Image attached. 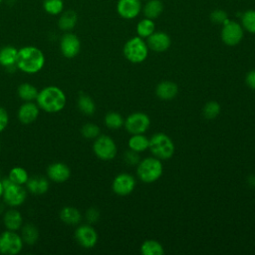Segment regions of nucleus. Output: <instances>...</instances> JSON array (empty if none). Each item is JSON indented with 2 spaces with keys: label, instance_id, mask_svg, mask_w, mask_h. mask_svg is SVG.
<instances>
[{
  "label": "nucleus",
  "instance_id": "obj_28",
  "mask_svg": "<svg viewBox=\"0 0 255 255\" xmlns=\"http://www.w3.org/2000/svg\"><path fill=\"white\" fill-rule=\"evenodd\" d=\"M17 93H18L19 98L22 101L33 102V101H36L39 91L37 90V88L34 85L29 84V83H23L18 87Z\"/></svg>",
  "mask_w": 255,
  "mask_h": 255
},
{
  "label": "nucleus",
  "instance_id": "obj_40",
  "mask_svg": "<svg viewBox=\"0 0 255 255\" xmlns=\"http://www.w3.org/2000/svg\"><path fill=\"white\" fill-rule=\"evenodd\" d=\"M9 124V116L4 108L0 107V132H2Z\"/></svg>",
  "mask_w": 255,
  "mask_h": 255
},
{
  "label": "nucleus",
  "instance_id": "obj_3",
  "mask_svg": "<svg viewBox=\"0 0 255 255\" xmlns=\"http://www.w3.org/2000/svg\"><path fill=\"white\" fill-rule=\"evenodd\" d=\"M163 172V165L160 159L155 156L144 157L136 165V175L144 183H152L160 178Z\"/></svg>",
  "mask_w": 255,
  "mask_h": 255
},
{
  "label": "nucleus",
  "instance_id": "obj_44",
  "mask_svg": "<svg viewBox=\"0 0 255 255\" xmlns=\"http://www.w3.org/2000/svg\"><path fill=\"white\" fill-rule=\"evenodd\" d=\"M3 191H4V188H3V185H2V181L0 180V197H2Z\"/></svg>",
  "mask_w": 255,
  "mask_h": 255
},
{
  "label": "nucleus",
  "instance_id": "obj_10",
  "mask_svg": "<svg viewBox=\"0 0 255 255\" xmlns=\"http://www.w3.org/2000/svg\"><path fill=\"white\" fill-rule=\"evenodd\" d=\"M75 239L80 246L91 249L98 243V233L91 224H83L77 227L75 231Z\"/></svg>",
  "mask_w": 255,
  "mask_h": 255
},
{
  "label": "nucleus",
  "instance_id": "obj_29",
  "mask_svg": "<svg viewBox=\"0 0 255 255\" xmlns=\"http://www.w3.org/2000/svg\"><path fill=\"white\" fill-rule=\"evenodd\" d=\"M140 253L142 255H162L164 253V249L158 241L147 239L141 243Z\"/></svg>",
  "mask_w": 255,
  "mask_h": 255
},
{
  "label": "nucleus",
  "instance_id": "obj_8",
  "mask_svg": "<svg viewBox=\"0 0 255 255\" xmlns=\"http://www.w3.org/2000/svg\"><path fill=\"white\" fill-rule=\"evenodd\" d=\"M221 40L227 46L238 45L244 37V29L240 23L227 20L221 29Z\"/></svg>",
  "mask_w": 255,
  "mask_h": 255
},
{
  "label": "nucleus",
  "instance_id": "obj_17",
  "mask_svg": "<svg viewBox=\"0 0 255 255\" xmlns=\"http://www.w3.org/2000/svg\"><path fill=\"white\" fill-rule=\"evenodd\" d=\"M47 175L50 180L56 183H62L70 178L71 169L64 162H54L48 166Z\"/></svg>",
  "mask_w": 255,
  "mask_h": 255
},
{
  "label": "nucleus",
  "instance_id": "obj_12",
  "mask_svg": "<svg viewBox=\"0 0 255 255\" xmlns=\"http://www.w3.org/2000/svg\"><path fill=\"white\" fill-rule=\"evenodd\" d=\"M2 197L6 205L10 207H17L22 205L26 200L27 191L23 187V185L12 183L6 188H4Z\"/></svg>",
  "mask_w": 255,
  "mask_h": 255
},
{
  "label": "nucleus",
  "instance_id": "obj_16",
  "mask_svg": "<svg viewBox=\"0 0 255 255\" xmlns=\"http://www.w3.org/2000/svg\"><path fill=\"white\" fill-rule=\"evenodd\" d=\"M40 114V108L37 104L33 102H24L18 110V120L24 125H29L34 123Z\"/></svg>",
  "mask_w": 255,
  "mask_h": 255
},
{
  "label": "nucleus",
  "instance_id": "obj_30",
  "mask_svg": "<svg viewBox=\"0 0 255 255\" xmlns=\"http://www.w3.org/2000/svg\"><path fill=\"white\" fill-rule=\"evenodd\" d=\"M135 30L138 37L146 39L155 31V23L151 19L143 18L136 24Z\"/></svg>",
  "mask_w": 255,
  "mask_h": 255
},
{
  "label": "nucleus",
  "instance_id": "obj_20",
  "mask_svg": "<svg viewBox=\"0 0 255 255\" xmlns=\"http://www.w3.org/2000/svg\"><path fill=\"white\" fill-rule=\"evenodd\" d=\"M78 23V14L74 10H64L58 19V27L64 32H71Z\"/></svg>",
  "mask_w": 255,
  "mask_h": 255
},
{
  "label": "nucleus",
  "instance_id": "obj_19",
  "mask_svg": "<svg viewBox=\"0 0 255 255\" xmlns=\"http://www.w3.org/2000/svg\"><path fill=\"white\" fill-rule=\"evenodd\" d=\"M178 93V87L171 81H162L157 84L155 88V95L162 101H169L176 97Z\"/></svg>",
  "mask_w": 255,
  "mask_h": 255
},
{
  "label": "nucleus",
  "instance_id": "obj_21",
  "mask_svg": "<svg viewBox=\"0 0 255 255\" xmlns=\"http://www.w3.org/2000/svg\"><path fill=\"white\" fill-rule=\"evenodd\" d=\"M18 56V49L14 46L6 45L0 49V65L7 69L15 68Z\"/></svg>",
  "mask_w": 255,
  "mask_h": 255
},
{
  "label": "nucleus",
  "instance_id": "obj_42",
  "mask_svg": "<svg viewBox=\"0 0 255 255\" xmlns=\"http://www.w3.org/2000/svg\"><path fill=\"white\" fill-rule=\"evenodd\" d=\"M248 184L252 187H255V174H251L248 177Z\"/></svg>",
  "mask_w": 255,
  "mask_h": 255
},
{
  "label": "nucleus",
  "instance_id": "obj_7",
  "mask_svg": "<svg viewBox=\"0 0 255 255\" xmlns=\"http://www.w3.org/2000/svg\"><path fill=\"white\" fill-rule=\"evenodd\" d=\"M24 241L16 231L6 230L0 233V253L4 255H16L23 249Z\"/></svg>",
  "mask_w": 255,
  "mask_h": 255
},
{
  "label": "nucleus",
  "instance_id": "obj_33",
  "mask_svg": "<svg viewBox=\"0 0 255 255\" xmlns=\"http://www.w3.org/2000/svg\"><path fill=\"white\" fill-rule=\"evenodd\" d=\"M241 26L251 34H255V10L248 9L241 14Z\"/></svg>",
  "mask_w": 255,
  "mask_h": 255
},
{
  "label": "nucleus",
  "instance_id": "obj_34",
  "mask_svg": "<svg viewBox=\"0 0 255 255\" xmlns=\"http://www.w3.org/2000/svg\"><path fill=\"white\" fill-rule=\"evenodd\" d=\"M105 125L111 129H119L124 126L125 119L117 112H110L105 116Z\"/></svg>",
  "mask_w": 255,
  "mask_h": 255
},
{
  "label": "nucleus",
  "instance_id": "obj_18",
  "mask_svg": "<svg viewBox=\"0 0 255 255\" xmlns=\"http://www.w3.org/2000/svg\"><path fill=\"white\" fill-rule=\"evenodd\" d=\"M3 223L7 230L17 231L21 229L23 225V216L19 210H17L15 207H12L4 212Z\"/></svg>",
  "mask_w": 255,
  "mask_h": 255
},
{
  "label": "nucleus",
  "instance_id": "obj_14",
  "mask_svg": "<svg viewBox=\"0 0 255 255\" xmlns=\"http://www.w3.org/2000/svg\"><path fill=\"white\" fill-rule=\"evenodd\" d=\"M146 44L149 50L156 53H162L169 49L171 39L165 32L154 31L149 37L146 38Z\"/></svg>",
  "mask_w": 255,
  "mask_h": 255
},
{
  "label": "nucleus",
  "instance_id": "obj_39",
  "mask_svg": "<svg viewBox=\"0 0 255 255\" xmlns=\"http://www.w3.org/2000/svg\"><path fill=\"white\" fill-rule=\"evenodd\" d=\"M85 217H86V220H87L90 224L96 223V222L100 219V211H99L96 207H90V208L86 211Z\"/></svg>",
  "mask_w": 255,
  "mask_h": 255
},
{
  "label": "nucleus",
  "instance_id": "obj_37",
  "mask_svg": "<svg viewBox=\"0 0 255 255\" xmlns=\"http://www.w3.org/2000/svg\"><path fill=\"white\" fill-rule=\"evenodd\" d=\"M210 20L215 24L223 25L228 20V15L222 9H215L210 13Z\"/></svg>",
  "mask_w": 255,
  "mask_h": 255
},
{
  "label": "nucleus",
  "instance_id": "obj_9",
  "mask_svg": "<svg viewBox=\"0 0 255 255\" xmlns=\"http://www.w3.org/2000/svg\"><path fill=\"white\" fill-rule=\"evenodd\" d=\"M124 126L126 130L130 134L144 133L150 126V119L142 112H135L125 119Z\"/></svg>",
  "mask_w": 255,
  "mask_h": 255
},
{
  "label": "nucleus",
  "instance_id": "obj_23",
  "mask_svg": "<svg viewBox=\"0 0 255 255\" xmlns=\"http://www.w3.org/2000/svg\"><path fill=\"white\" fill-rule=\"evenodd\" d=\"M60 219L67 225H77L82 220V214L76 207L65 206L60 211Z\"/></svg>",
  "mask_w": 255,
  "mask_h": 255
},
{
  "label": "nucleus",
  "instance_id": "obj_25",
  "mask_svg": "<svg viewBox=\"0 0 255 255\" xmlns=\"http://www.w3.org/2000/svg\"><path fill=\"white\" fill-rule=\"evenodd\" d=\"M21 237L24 243L28 245L35 244L39 239V230L38 228L32 223L23 224L21 227Z\"/></svg>",
  "mask_w": 255,
  "mask_h": 255
},
{
  "label": "nucleus",
  "instance_id": "obj_13",
  "mask_svg": "<svg viewBox=\"0 0 255 255\" xmlns=\"http://www.w3.org/2000/svg\"><path fill=\"white\" fill-rule=\"evenodd\" d=\"M135 187L134 177L127 172L119 173L112 182L113 191L120 196H127L130 194Z\"/></svg>",
  "mask_w": 255,
  "mask_h": 255
},
{
  "label": "nucleus",
  "instance_id": "obj_22",
  "mask_svg": "<svg viewBox=\"0 0 255 255\" xmlns=\"http://www.w3.org/2000/svg\"><path fill=\"white\" fill-rule=\"evenodd\" d=\"M26 186L28 191L32 194L40 195L45 194L48 191L50 184L47 178L42 176H35L28 179V181L26 182Z\"/></svg>",
  "mask_w": 255,
  "mask_h": 255
},
{
  "label": "nucleus",
  "instance_id": "obj_35",
  "mask_svg": "<svg viewBox=\"0 0 255 255\" xmlns=\"http://www.w3.org/2000/svg\"><path fill=\"white\" fill-rule=\"evenodd\" d=\"M220 105L216 101H209L207 102L203 109H202V115L207 120H213L220 114Z\"/></svg>",
  "mask_w": 255,
  "mask_h": 255
},
{
  "label": "nucleus",
  "instance_id": "obj_36",
  "mask_svg": "<svg viewBox=\"0 0 255 255\" xmlns=\"http://www.w3.org/2000/svg\"><path fill=\"white\" fill-rule=\"evenodd\" d=\"M81 133L85 138L88 139H95L101 133V129L98 125L93 123L85 124L81 128Z\"/></svg>",
  "mask_w": 255,
  "mask_h": 255
},
{
  "label": "nucleus",
  "instance_id": "obj_32",
  "mask_svg": "<svg viewBox=\"0 0 255 255\" xmlns=\"http://www.w3.org/2000/svg\"><path fill=\"white\" fill-rule=\"evenodd\" d=\"M8 177L13 183L18 185L26 184V182L29 179L27 170L21 166H14L13 168H11Z\"/></svg>",
  "mask_w": 255,
  "mask_h": 255
},
{
  "label": "nucleus",
  "instance_id": "obj_43",
  "mask_svg": "<svg viewBox=\"0 0 255 255\" xmlns=\"http://www.w3.org/2000/svg\"><path fill=\"white\" fill-rule=\"evenodd\" d=\"M4 209H5V204L0 202V214H2L4 212Z\"/></svg>",
  "mask_w": 255,
  "mask_h": 255
},
{
  "label": "nucleus",
  "instance_id": "obj_1",
  "mask_svg": "<svg viewBox=\"0 0 255 255\" xmlns=\"http://www.w3.org/2000/svg\"><path fill=\"white\" fill-rule=\"evenodd\" d=\"M45 65V55L36 46H25L18 50L16 68L25 74L40 72Z\"/></svg>",
  "mask_w": 255,
  "mask_h": 255
},
{
  "label": "nucleus",
  "instance_id": "obj_15",
  "mask_svg": "<svg viewBox=\"0 0 255 255\" xmlns=\"http://www.w3.org/2000/svg\"><path fill=\"white\" fill-rule=\"evenodd\" d=\"M140 10V0H119L117 3L118 14L126 20H130L137 17Z\"/></svg>",
  "mask_w": 255,
  "mask_h": 255
},
{
  "label": "nucleus",
  "instance_id": "obj_38",
  "mask_svg": "<svg viewBox=\"0 0 255 255\" xmlns=\"http://www.w3.org/2000/svg\"><path fill=\"white\" fill-rule=\"evenodd\" d=\"M124 160L127 164L128 165H137V163L140 160L139 154L136 151H133L131 149H128L126 150V152L124 153Z\"/></svg>",
  "mask_w": 255,
  "mask_h": 255
},
{
  "label": "nucleus",
  "instance_id": "obj_27",
  "mask_svg": "<svg viewBox=\"0 0 255 255\" xmlns=\"http://www.w3.org/2000/svg\"><path fill=\"white\" fill-rule=\"evenodd\" d=\"M163 11V3L160 0H148L143 6V15L145 18L154 20Z\"/></svg>",
  "mask_w": 255,
  "mask_h": 255
},
{
  "label": "nucleus",
  "instance_id": "obj_41",
  "mask_svg": "<svg viewBox=\"0 0 255 255\" xmlns=\"http://www.w3.org/2000/svg\"><path fill=\"white\" fill-rule=\"evenodd\" d=\"M245 83L250 89L255 90V69L251 70L247 73V75L245 77Z\"/></svg>",
  "mask_w": 255,
  "mask_h": 255
},
{
  "label": "nucleus",
  "instance_id": "obj_4",
  "mask_svg": "<svg viewBox=\"0 0 255 255\" xmlns=\"http://www.w3.org/2000/svg\"><path fill=\"white\" fill-rule=\"evenodd\" d=\"M148 149L151 154L160 160L172 157L175 147L172 139L164 132H156L149 138Z\"/></svg>",
  "mask_w": 255,
  "mask_h": 255
},
{
  "label": "nucleus",
  "instance_id": "obj_24",
  "mask_svg": "<svg viewBox=\"0 0 255 255\" xmlns=\"http://www.w3.org/2000/svg\"><path fill=\"white\" fill-rule=\"evenodd\" d=\"M148 144L149 138H147L143 133L131 134V136L128 140V148L138 153L146 150L148 148Z\"/></svg>",
  "mask_w": 255,
  "mask_h": 255
},
{
  "label": "nucleus",
  "instance_id": "obj_11",
  "mask_svg": "<svg viewBox=\"0 0 255 255\" xmlns=\"http://www.w3.org/2000/svg\"><path fill=\"white\" fill-rule=\"evenodd\" d=\"M60 51L67 59L75 58L81 51L80 38L72 32H66L60 40Z\"/></svg>",
  "mask_w": 255,
  "mask_h": 255
},
{
  "label": "nucleus",
  "instance_id": "obj_46",
  "mask_svg": "<svg viewBox=\"0 0 255 255\" xmlns=\"http://www.w3.org/2000/svg\"><path fill=\"white\" fill-rule=\"evenodd\" d=\"M0 148H1V143H0Z\"/></svg>",
  "mask_w": 255,
  "mask_h": 255
},
{
  "label": "nucleus",
  "instance_id": "obj_6",
  "mask_svg": "<svg viewBox=\"0 0 255 255\" xmlns=\"http://www.w3.org/2000/svg\"><path fill=\"white\" fill-rule=\"evenodd\" d=\"M93 151L96 156L102 160H112L117 155V144L115 140L106 134H100L95 138L93 143Z\"/></svg>",
  "mask_w": 255,
  "mask_h": 255
},
{
  "label": "nucleus",
  "instance_id": "obj_26",
  "mask_svg": "<svg viewBox=\"0 0 255 255\" xmlns=\"http://www.w3.org/2000/svg\"><path fill=\"white\" fill-rule=\"evenodd\" d=\"M78 109L86 116H92L96 112V104L94 100L87 94H80L77 101Z\"/></svg>",
  "mask_w": 255,
  "mask_h": 255
},
{
  "label": "nucleus",
  "instance_id": "obj_45",
  "mask_svg": "<svg viewBox=\"0 0 255 255\" xmlns=\"http://www.w3.org/2000/svg\"><path fill=\"white\" fill-rule=\"evenodd\" d=\"M3 1H4V0H0V4H2V3H3Z\"/></svg>",
  "mask_w": 255,
  "mask_h": 255
},
{
  "label": "nucleus",
  "instance_id": "obj_5",
  "mask_svg": "<svg viewBox=\"0 0 255 255\" xmlns=\"http://www.w3.org/2000/svg\"><path fill=\"white\" fill-rule=\"evenodd\" d=\"M148 51L149 49L146 42L138 36L128 39L123 48L125 58L132 64L144 62L148 56Z\"/></svg>",
  "mask_w": 255,
  "mask_h": 255
},
{
  "label": "nucleus",
  "instance_id": "obj_2",
  "mask_svg": "<svg viewBox=\"0 0 255 255\" xmlns=\"http://www.w3.org/2000/svg\"><path fill=\"white\" fill-rule=\"evenodd\" d=\"M67 103V97L62 89L57 86H48L43 88L36 98V104L40 110L54 114L61 112Z\"/></svg>",
  "mask_w": 255,
  "mask_h": 255
},
{
  "label": "nucleus",
  "instance_id": "obj_31",
  "mask_svg": "<svg viewBox=\"0 0 255 255\" xmlns=\"http://www.w3.org/2000/svg\"><path fill=\"white\" fill-rule=\"evenodd\" d=\"M44 11L51 16H59L65 10L64 0H43Z\"/></svg>",
  "mask_w": 255,
  "mask_h": 255
}]
</instances>
